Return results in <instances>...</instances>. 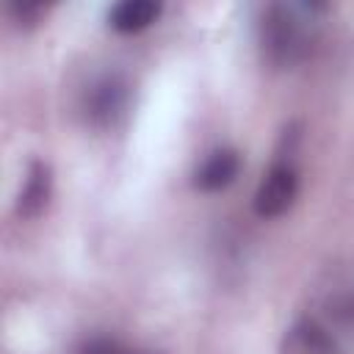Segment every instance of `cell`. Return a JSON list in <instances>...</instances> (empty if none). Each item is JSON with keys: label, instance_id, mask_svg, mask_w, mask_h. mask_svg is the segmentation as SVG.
Returning <instances> with one entry per match:
<instances>
[{"label": "cell", "instance_id": "obj_4", "mask_svg": "<svg viewBox=\"0 0 354 354\" xmlns=\"http://www.w3.org/2000/svg\"><path fill=\"white\" fill-rule=\"evenodd\" d=\"M53 199V166L41 158H33L25 169L22 185L14 199V213L25 221L39 218Z\"/></svg>", "mask_w": 354, "mask_h": 354}, {"label": "cell", "instance_id": "obj_2", "mask_svg": "<svg viewBox=\"0 0 354 354\" xmlns=\"http://www.w3.org/2000/svg\"><path fill=\"white\" fill-rule=\"evenodd\" d=\"M299 196V171L290 158H277L263 180L257 183V191L252 196V207L260 218H279L285 216Z\"/></svg>", "mask_w": 354, "mask_h": 354}, {"label": "cell", "instance_id": "obj_6", "mask_svg": "<svg viewBox=\"0 0 354 354\" xmlns=\"http://www.w3.org/2000/svg\"><path fill=\"white\" fill-rule=\"evenodd\" d=\"M238 174H241V152L232 147H218L194 169V188L213 194L232 185Z\"/></svg>", "mask_w": 354, "mask_h": 354}, {"label": "cell", "instance_id": "obj_5", "mask_svg": "<svg viewBox=\"0 0 354 354\" xmlns=\"http://www.w3.org/2000/svg\"><path fill=\"white\" fill-rule=\"evenodd\" d=\"M279 354H343V348L321 321L299 318L285 329L279 340Z\"/></svg>", "mask_w": 354, "mask_h": 354}, {"label": "cell", "instance_id": "obj_1", "mask_svg": "<svg viewBox=\"0 0 354 354\" xmlns=\"http://www.w3.org/2000/svg\"><path fill=\"white\" fill-rule=\"evenodd\" d=\"M318 3H268L257 19V41L263 58L274 66H293L307 58L315 39Z\"/></svg>", "mask_w": 354, "mask_h": 354}, {"label": "cell", "instance_id": "obj_3", "mask_svg": "<svg viewBox=\"0 0 354 354\" xmlns=\"http://www.w3.org/2000/svg\"><path fill=\"white\" fill-rule=\"evenodd\" d=\"M130 100H133V88H130L127 77L119 72H111L88 86L83 111L94 127L108 130V127H116L127 116Z\"/></svg>", "mask_w": 354, "mask_h": 354}, {"label": "cell", "instance_id": "obj_10", "mask_svg": "<svg viewBox=\"0 0 354 354\" xmlns=\"http://www.w3.org/2000/svg\"><path fill=\"white\" fill-rule=\"evenodd\" d=\"M133 354H163V351H133Z\"/></svg>", "mask_w": 354, "mask_h": 354}, {"label": "cell", "instance_id": "obj_8", "mask_svg": "<svg viewBox=\"0 0 354 354\" xmlns=\"http://www.w3.org/2000/svg\"><path fill=\"white\" fill-rule=\"evenodd\" d=\"M47 11H50V6L47 3H39V0H28V3L14 0V3L6 6V14L11 17V22L17 28H36L47 17Z\"/></svg>", "mask_w": 354, "mask_h": 354}, {"label": "cell", "instance_id": "obj_7", "mask_svg": "<svg viewBox=\"0 0 354 354\" xmlns=\"http://www.w3.org/2000/svg\"><path fill=\"white\" fill-rule=\"evenodd\" d=\"M163 14L160 0H122L108 8V25L116 33H141Z\"/></svg>", "mask_w": 354, "mask_h": 354}, {"label": "cell", "instance_id": "obj_9", "mask_svg": "<svg viewBox=\"0 0 354 354\" xmlns=\"http://www.w3.org/2000/svg\"><path fill=\"white\" fill-rule=\"evenodd\" d=\"M75 354H133V348H127L122 340L111 335H94V337H86Z\"/></svg>", "mask_w": 354, "mask_h": 354}]
</instances>
